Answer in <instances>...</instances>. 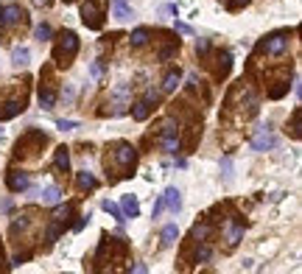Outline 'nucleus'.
Listing matches in <instances>:
<instances>
[{
  "mask_svg": "<svg viewBox=\"0 0 302 274\" xmlns=\"http://www.w3.org/2000/svg\"><path fill=\"white\" fill-rule=\"evenodd\" d=\"M76 182H78V188H81V190H95V188H98V179H95L90 171H81L76 176Z\"/></svg>",
  "mask_w": 302,
  "mask_h": 274,
  "instance_id": "obj_15",
  "label": "nucleus"
},
{
  "mask_svg": "<svg viewBox=\"0 0 302 274\" xmlns=\"http://www.w3.org/2000/svg\"><path fill=\"white\" fill-rule=\"evenodd\" d=\"M6 185H9V190H26L31 188V176H28L26 171H9V176H6Z\"/></svg>",
  "mask_w": 302,
  "mask_h": 274,
  "instance_id": "obj_6",
  "label": "nucleus"
},
{
  "mask_svg": "<svg viewBox=\"0 0 302 274\" xmlns=\"http://www.w3.org/2000/svg\"><path fill=\"white\" fill-rule=\"evenodd\" d=\"M207 48H210L207 39H196V51H199V53H207Z\"/></svg>",
  "mask_w": 302,
  "mask_h": 274,
  "instance_id": "obj_33",
  "label": "nucleus"
},
{
  "mask_svg": "<svg viewBox=\"0 0 302 274\" xmlns=\"http://www.w3.org/2000/svg\"><path fill=\"white\" fill-rule=\"evenodd\" d=\"M81 23H84L87 28L98 31V28L104 26V6L95 3V0H87L84 6H81Z\"/></svg>",
  "mask_w": 302,
  "mask_h": 274,
  "instance_id": "obj_2",
  "label": "nucleus"
},
{
  "mask_svg": "<svg viewBox=\"0 0 302 274\" xmlns=\"http://www.w3.org/2000/svg\"><path fill=\"white\" fill-rule=\"evenodd\" d=\"M274 146H277V140H274V135H268L266 126L260 129V135L252 140V148H255V151H266V148H274Z\"/></svg>",
  "mask_w": 302,
  "mask_h": 274,
  "instance_id": "obj_7",
  "label": "nucleus"
},
{
  "mask_svg": "<svg viewBox=\"0 0 302 274\" xmlns=\"http://www.w3.org/2000/svg\"><path fill=\"white\" fill-rule=\"evenodd\" d=\"M163 148L168 154H176V151H179V137H176V123H173V120H165L163 123Z\"/></svg>",
  "mask_w": 302,
  "mask_h": 274,
  "instance_id": "obj_5",
  "label": "nucleus"
},
{
  "mask_svg": "<svg viewBox=\"0 0 302 274\" xmlns=\"http://www.w3.org/2000/svg\"><path fill=\"white\" fill-rule=\"evenodd\" d=\"M176 238H179L176 224H168V227L163 230V246H173V243H176Z\"/></svg>",
  "mask_w": 302,
  "mask_h": 274,
  "instance_id": "obj_20",
  "label": "nucleus"
},
{
  "mask_svg": "<svg viewBox=\"0 0 302 274\" xmlns=\"http://www.w3.org/2000/svg\"><path fill=\"white\" fill-rule=\"evenodd\" d=\"M56 129H62V132H73V129H78V120H56Z\"/></svg>",
  "mask_w": 302,
  "mask_h": 274,
  "instance_id": "obj_28",
  "label": "nucleus"
},
{
  "mask_svg": "<svg viewBox=\"0 0 302 274\" xmlns=\"http://www.w3.org/2000/svg\"><path fill=\"white\" fill-rule=\"evenodd\" d=\"M26 227H28V215H20V218L11 221V232H20V230H26Z\"/></svg>",
  "mask_w": 302,
  "mask_h": 274,
  "instance_id": "obj_30",
  "label": "nucleus"
},
{
  "mask_svg": "<svg viewBox=\"0 0 302 274\" xmlns=\"http://www.w3.org/2000/svg\"><path fill=\"white\" fill-rule=\"evenodd\" d=\"M171 53H173V48H165V51H160V59H168Z\"/></svg>",
  "mask_w": 302,
  "mask_h": 274,
  "instance_id": "obj_37",
  "label": "nucleus"
},
{
  "mask_svg": "<svg viewBox=\"0 0 302 274\" xmlns=\"http://www.w3.org/2000/svg\"><path fill=\"white\" fill-rule=\"evenodd\" d=\"M28 59H31V51H28V48H14V51H11V62H14L17 68H26Z\"/></svg>",
  "mask_w": 302,
  "mask_h": 274,
  "instance_id": "obj_17",
  "label": "nucleus"
},
{
  "mask_svg": "<svg viewBox=\"0 0 302 274\" xmlns=\"http://www.w3.org/2000/svg\"><path fill=\"white\" fill-rule=\"evenodd\" d=\"M53 165H56V171H62V173H67V171H70V151H67L65 146H59V148H56Z\"/></svg>",
  "mask_w": 302,
  "mask_h": 274,
  "instance_id": "obj_12",
  "label": "nucleus"
},
{
  "mask_svg": "<svg viewBox=\"0 0 302 274\" xmlns=\"http://www.w3.org/2000/svg\"><path fill=\"white\" fill-rule=\"evenodd\" d=\"M70 213H73V207L65 205V207H59V210L53 213V218H56V221H67V215H70Z\"/></svg>",
  "mask_w": 302,
  "mask_h": 274,
  "instance_id": "obj_29",
  "label": "nucleus"
},
{
  "mask_svg": "<svg viewBox=\"0 0 302 274\" xmlns=\"http://www.w3.org/2000/svg\"><path fill=\"white\" fill-rule=\"evenodd\" d=\"M246 3H249V0H233V3H230V9H241V6H246Z\"/></svg>",
  "mask_w": 302,
  "mask_h": 274,
  "instance_id": "obj_36",
  "label": "nucleus"
},
{
  "mask_svg": "<svg viewBox=\"0 0 302 274\" xmlns=\"http://www.w3.org/2000/svg\"><path fill=\"white\" fill-rule=\"evenodd\" d=\"M34 36L39 39V42H48V39L53 36V28H51V26H45V23H42V26H36V28H34Z\"/></svg>",
  "mask_w": 302,
  "mask_h": 274,
  "instance_id": "obj_25",
  "label": "nucleus"
},
{
  "mask_svg": "<svg viewBox=\"0 0 302 274\" xmlns=\"http://www.w3.org/2000/svg\"><path fill=\"white\" fill-rule=\"evenodd\" d=\"M101 207H104V210H106L109 215H112L115 221H126V215L121 213V207H118V205H112L109 199H104V202H101Z\"/></svg>",
  "mask_w": 302,
  "mask_h": 274,
  "instance_id": "obj_22",
  "label": "nucleus"
},
{
  "mask_svg": "<svg viewBox=\"0 0 302 274\" xmlns=\"http://www.w3.org/2000/svg\"><path fill=\"white\" fill-rule=\"evenodd\" d=\"M148 36H151V31H148L146 26L134 28V31H132V45H134V48H140V45H146V42H148Z\"/></svg>",
  "mask_w": 302,
  "mask_h": 274,
  "instance_id": "obj_18",
  "label": "nucleus"
},
{
  "mask_svg": "<svg viewBox=\"0 0 302 274\" xmlns=\"http://www.w3.org/2000/svg\"><path fill=\"white\" fill-rule=\"evenodd\" d=\"M148 112H151V98H143V101H137L134 103V109H132V118L134 120H146L148 118Z\"/></svg>",
  "mask_w": 302,
  "mask_h": 274,
  "instance_id": "obj_14",
  "label": "nucleus"
},
{
  "mask_svg": "<svg viewBox=\"0 0 302 274\" xmlns=\"http://www.w3.org/2000/svg\"><path fill=\"white\" fill-rule=\"evenodd\" d=\"M0 140H3V129H0Z\"/></svg>",
  "mask_w": 302,
  "mask_h": 274,
  "instance_id": "obj_39",
  "label": "nucleus"
},
{
  "mask_svg": "<svg viewBox=\"0 0 302 274\" xmlns=\"http://www.w3.org/2000/svg\"><path fill=\"white\" fill-rule=\"evenodd\" d=\"M241 238H243V227H238V224H235V227H230V230H227V243H230V246H235Z\"/></svg>",
  "mask_w": 302,
  "mask_h": 274,
  "instance_id": "obj_24",
  "label": "nucleus"
},
{
  "mask_svg": "<svg viewBox=\"0 0 302 274\" xmlns=\"http://www.w3.org/2000/svg\"><path fill=\"white\" fill-rule=\"evenodd\" d=\"M115 160H118L123 168L134 165V148H132L129 143H118V148H115Z\"/></svg>",
  "mask_w": 302,
  "mask_h": 274,
  "instance_id": "obj_8",
  "label": "nucleus"
},
{
  "mask_svg": "<svg viewBox=\"0 0 302 274\" xmlns=\"http://www.w3.org/2000/svg\"><path fill=\"white\" fill-rule=\"evenodd\" d=\"M210 232H213V227H210V224H196V227H193V238L204 243V240L210 238Z\"/></svg>",
  "mask_w": 302,
  "mask_h": 274,
  "instance_id": "obj_23",
  "label": "nucleus"
},
{
  "mask_svg": "<svg viewBox=\"0 0 302 274\" xmlns=\"http://www.w3.org/2000/svg\"><path fill=\"white\" fill-rule=\"evenodd\" d=\"M26 20V11L20 9L17 3H6V6H0V28H9L14 23H23Z\"/></svg>",
  "mask_w": 302,
  "mask_h": 274,
  "instance_id": "obj_4",
  "label": "nucleus"
},
{
  "mask_svg": "<svg viewBox=\"0 0 302 274\" xmlns=\"http://www.w3.org/2000/svg\"><path fill=\"white\" fill-rule=\"evenodd\" d=\"M221 173H224V182H233V160L230 157L221 160Z\"/></svg>",
  "mask_w": 302,
  "mask_h": 274,
  "instance_id": "obj_26",
  "label": "nucleus"
},
{
  "mask_svg": "<svg viewBox=\"0 0 302 274\" xmlns=\"http://www.w3.org/2000/svg\"><path fill=\"white\" fill-rule=\"evenodd\" d=\"M121 213L126 215V218H137V215H140L137 199H134V196H123V202H121Z\"/></svg>",
  "mask_w": 302,
  "mask_h": 274,
  "instance_id": "obj_13",
  "label": "nucleus"
},
{
  "mask_svg": "<svg viewBox=\"0 0 302 274\" xmlns=\"http://www.w3.org/2000/svg\"><path fill=\"white\" fill-rule=\"evenodd\" d=\"M179 81H182L179 70H171V73L165 76V81H163V90H165V93H173V90L179 87Z\"/></svg>",
  "mask_w": 302,
  "mask_h": 274,
  "instance_id": "obj_19",
  "label": "nucleus"
},
{
  "mask_svg": "<svg viewBox=\"0 0 302 274\" xmlns=\"http://www.w3.org/2000/svg\"><path fill=\"white\" fill-rule=\"evenodd\" d=\"M26 109V103L23 101H6L0 106V120H9V118H17L20 112Z\"/></svg>",
  "mask_w": 302,
  "mask_h": 274,
  "instance_id": "obj_10",
  "label": "nucleus"
},
{
  "mask_svg": "<svg viewBox=\"0 0 302 274\" xmlns=\"http://www.w3.org/2000/svg\"><path fill=\"white\" fill-rule=\"evenodd\" d=\"M112 14H115L118 23H126V20L134 17V11L129 9V3H126V0H115V3H112Z\"/></svg>",
  "mask_w": 302,
  "mask_h": 274,
  "instance_id": "obj_11",
  "label": "nucleus"
},
{
  "mask_svg": "<svg viewBox=\"0 0 302 274\" xmlns=\"http://www.w3.org/2000/svg\"><path fill=\"white\" fill-rule=\"evenodd\" d=\"M36 6H48V3H51V0H34Z\"/></svg>",
  "mask_w": 302,
  "mask_h": 274,
  "instance_id": "obj_38",
  "label": "nucleus"
},
{
  "mask_svg": "<svg viewBox=\"0 0 302 274\" xmlns=\"http://www.w3.org/2000/svg\"><path fill=\"white\" fill-rule=\"evenodd\" d=\"M163 199H165V207H168L171 213H179L182 210V196H179V190L176 188H165Z\"/></svg>",
  "mask_w": 302,
  "mask_h": 274,
  "instance_id": "obj_9",
  "label": "nucleus"
},
{
  "mask_svg": "<svg viewBox=\"0 0 302 274\" xmlns=\"http://www.w3.org/2000/svg\"><path fill=\"white\" fill-rule=\"evenodd\" d=\"M90 73H93L95 78H101V76H104V68H101V62H93V68H90Z\"/></svg>",
  "mask_w": 302,
  "mask_h": 274,
  "instance_id": "obj_31",
  "label": "nucleus"
},
{
  "mask_svg": "<svg viewBox=\"0 0 302 274\" xmlns=\"http://www.w3.org/2000/svg\"><path fill=\"white\" fill-rule=\"evenodd\" d=\"M260 51L271 53V56H280V53H285V51H288V34H285V31H277V34L266 36V39L260 42Z\"/></svg>",
  "mask_w": 302,
  "mask_h": 274,
  "instance_id": "obj_3",
  "label": "nucleus"
},
{
  "mask_svg": "<svg viewBox=\"0 0 302 274\" xmlns=\"http://www.w3.org/2000/svg\"><path fill=\"white\" fill-rule=\"evenodd\" d=\"M210 257H213V249H210L207 243H204V246H201V249L196 252V263H207Z\"/></svg>",
  "mask_w": 302,
  "mask_h": 274,
  "instance_id": "obj_27",
  "label": "nucleus"
},
{
  "mask_svg": "<svg viewBox=\"0 0 302 274\" xmlns=\"http://www.w3.org/2000/svg\"><path fill=\"white\" fill-rule=\"evenodd\" d=\"M163 207H165V199L160 196V199H157V205H154V218H157L160 213H163Z\"/></svg>",
  "mask_w": 302,
  "mask_h": 274,
  "instance_id": "obj_35",
  "label": "nucleus"
},
{
  "mask_svg": "<svg viewBox=\"0 0 302 274\" xmlns=\"http://www.w3.org/2000/svg\"><path fill=\"white\" fill-rule=\"evenodd\" d=\"M78 53V36L73 34V31H62L59 42L53 45V62L56 65H62V68H67L70 59Z\"/></svg>",
  "mask_w": 302,
  "mask_h": 274,
  "instance_id": "obj_1",
  "label": "nucleus"
},
{
  "mask_svg": "<svg viewBox=\"0 0 302 274\" xmlns=\"http://www.w3.org/2000/svg\"><path fill=\"white\" fill-rule=\"evenodd\" d=\"M39 196H42V202H45V205H59L62 190L56 188V185H48V188H45L42 193H39Z\"/></svg>",
  "mask_w": 302,
  "mask_h": 274,
  "instance_id": "obj_16",
  "label": "nucleus"
},
{
  "mask_svg": "<svg viewBox=\"0 0 302 274\" xmlns=\"http://www.w3.org/2000/svg\"><path fill=\"white\" fill-rule=\"evenodd\" d=\"M62 98H65V103H73V98H76V93H73V87H67V90L62 93Z\"/></svg>",
  "mask_w": 302,
  "mask_h": 274,
  "instance_id": "obj_34",
  "label": "nucleus"
},
{
  "mask_svg": "<svg viewBox=\"0 0 302 274\" xmlns=\"http://www.w3.org/2000/svg\"><path fill=\"white\" fill-rule=\"evenodd\" d=\"M173 28H176V31H182V34H193V31H190V26H185V23H179V20H173Z\"/></svg>",
  "mask_w": 302,
  "mask_h": 274,
  "instance_id": "obj_32",
  "label": "nucleus"
},
{
  "mask_svg": "<svg viewBox=\"0 0 302 274\" xmlns=\"http://www.w3.org/2000/svg\"><path fill=\"white\" fill-rule=\"evenodd\" d=\"M39 103H42V109H53V103H56V93H53L51 87H45L42 93H39Z\"/></svg>",
  "mask_w": 302,
  "mask_h": 274,
  "instance_id": "obj_21",
  "label": "nucleus"
}]
</instances>
